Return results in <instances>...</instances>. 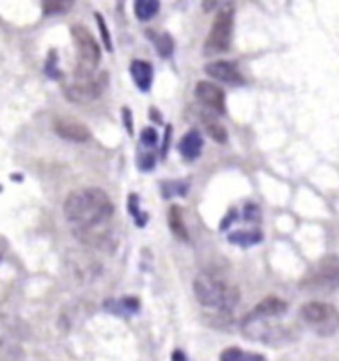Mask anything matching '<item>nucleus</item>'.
Wrapping results in <instances>:
<instances>
[{"mask_svg": "<svg viewBox=\"0 0 339 361\" xmlns=\"http://www.w3.org/2000/svg\"><path fill=\"white\" fill-rule=\"evenodd\" d=\"M155 46H157V50H159V54L163 58L171 56L173 50H175V42H173V38H171L169 34H161V36H157V38H155Z\"/></svg>", "mask_w": 339, "mask_h": 361, "instance_id": "obj_21", "label": "nucleus"}, {"mask_svg": "<svg viewBox=\"0 0 339 361\" xmlns=\"http://www.w3.org/2000/svg\"><path fill=\"white\" fill-rule=\"evenodd\" d=\"M307 328L321 338H329L339 329V312L326 302H307L300 310Z\"/></svg>", "mask_w": 339, "mask_h": 361, "instance_id": "obj_3", "label": "nucleus"}, {"mask_svg": "<svg viewBox=\"0 0 339 361\" xmlns=\"http://www.w3.org/2000/svg\"><path fill=\"white\" fill-rule=\"evenodd\" d=\"M54 131L60 137L68 139V141H74V143H85V141L92 139L90 129L85 128L82 121L74 119V117H58L54 121Z\"/></svg>", "mask_w": 339, "mask_h": 361, "instance_id": "obj_9", "label": "nucleus"}, {"mask_svg": "<svg viewBox=\"0 0 339 361\" xmlns=\"http://www.w3.org/2000/svg\"><path fill=\"white\" fill-rule=\"evenodd\" d=\"M204 72L207 75H211L212 80L216 82H223V84H230V85H242L244 78L242 74L238 72V68L230 62H211V64L204 66Z\"/></svg>", "mask_w": 339, "mask_h": 361, "instance_id": "obj_10", "label": "nucleus"}, {"mask_svg": "<svg viewBox=\"0 0 339 361\" xmlns=\"http://www.w3.org/2000/svg\"><path fill=\"white\" fill-rule=\"evenodd\" d=\"M234 12L233 8H223L212 22L211 32L204 42V54H224L233 44Z\"/></svg>", "mask_w": 339, "mask_h": 361, "instance_id": "obj_5", "label": "nucleus"}, {"mask_svg": "<svg viewBox=\"0 0 339 361\" xmlns=\"http://www.w3.org/2000/svg\"><path fill=\"white\" fill-rule=\"evenodd\" d=\"M180 155L187 161H195L202 151V135L197 129H191L189 133H185V137L179 143Z\"/></svg>", "mask_w": 339, "mask_h": 361, "instance_id": "obj_11", "label": "nucleus"}, {"mask_svg": "<svg viewBox=\"0 0 339 361\" xmlns=\"http://www.w3.org/2000/svg\"><path fill=\"white\" fill-rule=\"evenodd\" d=\"M204 126H207V129H209V135H211L214 141H218V143H226V129L212 117V119H204Z\"/></svg>", "mask_w": 339, "mask_h": 361, "instance_id": "obj_20", "label": "nucleus"}, {"mask_svg": "<svg viewBox=\"0 0 339 361\" xmlns=\"http://www.w3.org/2000/svg\"><path fill=\"white\" fill-rule=\"evenodd\" d=\"M171 361H187V355H185V351H180V350L173 351V357H171Z\"/></svg>", "mask_w": 339, "mask_h": 361, "instance_id": "obj_24", "label": "nucleus"}, {"mask_svg": "<svg viewBox=\"0 0 339 361\" xmlns=\"http://www.w3.org/2000/svg\"><path fill=\"white\" fill-rule=\"evenodd\" d=\"M106 85L107 74L74 75V80L64 85V94L74 104H85V102H94L101 96Z\"/></svg>", "mask_w": 339, "mask_h": 361, "instance_id": "obj_6", "label": "nucleus"}, {"mask_svg": "<svg viewBox=\"0 0 339 361\" xmlns=\"http://www.w3.org/2000/svg\"><path fill=\"white\" fill-rule=\"evenodd\" d=\"M75 50H78V66H75V75H94L99 64V46L92 32L84 26H74L72 28Z\"/></svg>", "mask_w": 339, "mask_h": 361, "instance_id": "obj_4", "label": "nucleus"}, {"mask_svg": "<svg viewBox=\"0 0 339 361\" xmlns=\"http://www.w3.org/2000/svg\"><path fill=\"white\" fill-rule=\"evenodd\" d=\"M74 6V0H42V8L46 14H64Z\"/></svg>", "mask_w": 339, "mask_h": 361, "instance_id": "obj_19", "label": "nucleus"}, {"mask_svg": "<svg viewBox=\"0 0 339 361\" xmlns=\"http://www.w3.org/2000/svg\"><path fill=\"white\" fill-rule=\"evenodd\" d=\"M141 143L145 145V147H155L157 145V131L155 129H143L141 131Z\"/></svg>", "mask_w": 339, "mask_h": 361, "instance_id": "obj_22", "label": "nucleus"}, {"mask_svg": "<svg viewBox=\"0 0 339 361\" xmlns=\"http://www.w3.org/2000/svg\"><path fill=\"white\" fill-rule=\"evenodd\" d=\"M195 96L211 114H218V116L224 114V109H226V106H224V92L218 85L211 84V82H199L197 87H195Z\"/></svg>", "mask_w": 339, "mask_h": 361, "instance_id": "obj_8", "label": "nucleus"}, {"mask_svg": "<svg viewBox=\"0 0 339 361\" xmlns=\"http://www.w3.org/2000/svg\"><path fill=\"white\" fill-rule=\"evenodd\" d=\"M339 284V258L338 256H326L321 262L316 264L312 274L307 278V286L316 290H328Z\"/></svg>", "mask_w": 339, "mask_h": 361, "instance_id": "obj_7", "label": "nucleus"}, {"mask_svg": "<svg viewBox=\"0 0 339 361\" xmlns=\"http://www.w3.org/2000/svg\"><path fill=\"white\" fill-rule=\"evenodd\" d=\"M64 214L82 233H94L113 216V202L101 189H80L66 199Z\"/></svg>", "mask_w": 339, "mask_h": 361, "instance_id": "obj_1", "label": "nucleus"}, {"mask_svg": "<svg viewBox=\"0 0 339 361\" xmlns=\"http://www.w3.org/2000/svg\"><path fill=\"white\" fill-rule=\"evenodd\" d=\"M96 20H97V26H99V32H101V38H104V44H106V48L111 52V36L107 32V26H106V20H104V16L101 14H96Z\"/></svg>", "mask_w": 339, "mask_h": 361, "instance_id": "obj_23", "label": "nucleus"}, {"mask_svg": "<svg viewBox=\"0 0 339 361\" xmlns=\"http://www.w3.org/2000/svg\"><path fill=\"white\" fill-rule=\"evenodd\" d=\"M131 75H133L139 90L147 92L149 87H151V82H153V68H151L149 62L135 60V62H131Z\"/></svg>", "mask_w": 339, "mask_h": 361, "instance_id": "obj_13", "label": "nucleus"}, {"mask_svg": "<svg viewBox=\"0 0 339 361\" xmlns=\"http://www.w3.org/2000/svg\"><path fill=\"white\" fill-rule=\"evenodd\" d=\"M252 312L258 314V316L282 318V316L288 312V304L284 302V300H280V298H266V300H262V302H260Z\"/></svg>", "mask_w": 339, "mask_h": 361, "instance_id": "obj_12", "label": "nucleus"}, {"mask_svg": "<svg viewBox=\"0 0 339 361\" xmlns=\"http://www.w3.org/2000/svg\"><path fill=\"white\" fill-rule=\"evenodd\" d=\"M228 240L238 246H252L262 240V234L258 231H238V233L228 234Z\"/></svg>", "mask_w": 339, "mask_h": 361, "instance_id": "obj_18", "label": "nucleus"}, {"mask_svg": "<svg viewBox=\"0 0 339 361\" xmlns=\"http://www.w3.org/2000/svg\"><path fill=\"white\" fill-rule=\"evenodd\" d=\"M106 310L119 314V316H133L139 312L137 298H121V300H109L106 304Z\"/></svg>", "mask_w": 339, "mask_h": 361, "instance_id": "obj_14", "label": "nucleus"}, {"mask_svg": "<svg viewBox=\"0 0 339 361\" xmlns=\"http://www.w3.org/2000/svg\"><path fill=\"white\" fill-rule=\"evenodd\" d=\"M169 226L173 234L183 240V243H187L189 240V233H187V226H185V219H183V213H180L179 207H171L169 209Z\"/></svg>", "mask_w": 339, "mask_h": 361, "instance_id": "obj_15", "label": "nucleus"}, {"mask_svg": "<svg viewBox=\"0 0 339 361\" xmlns=\"http://www.w3.org/2000/svg\"><path fill=\"white\" fill-rule=\"evenodd\" d=\"M192 290L195 296L199 300V304L209 310H216V312H228L238 304V290L233 284H228L216 274L211 272H202L195 278L192 282Z\"/></svg>", "mask_w": 339, "mask_h": 361, "instance_id": "obj_2", "label": "nucleus"}, {"mask_svg": "<svg viewBox=\"0 0 339 361\" xmlns=\"http://www.w3.org/2000/svg\"><path fill=\"white\" fill-rule=\"evenodd\" d=\"M159 0H135V16L139 20H151L159 12Z\"/></svg>", "mask_w": 339, "mask_h": 361, "instance_id": "obj_17", "label": "nucleus"}, {"mask_svg": "<svg viewBox=\"0 0 339 361\" xmlns=\"http://www.w3.org/2000/svg\"><path fill=\"white\" fill-rule=\"evenodd\" d=\"M221 361H266L264 355L252 353V351H242L238 348H226L221 353Z\"/></svg>", "mask_w": 339, "mask_h": 361, "instance_id": "obj_16", "label": "nucleus"}]
</instances>
